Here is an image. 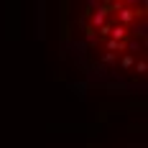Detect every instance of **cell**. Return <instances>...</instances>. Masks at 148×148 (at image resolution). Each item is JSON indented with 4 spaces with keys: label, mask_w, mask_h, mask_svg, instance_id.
Segmentation results:
<instances>
[{
    "label": "cell",
    "mask_w": 148,
    "mask_h": 148,
    "mask_svg": "<svg viewBox=\"0 0 148 148\" xmlns=\"http://www.w3.org/2000/svg\"><path fill=\"white\" fill-rule=\"evenodd\" d=\"M84 54L105 74L143 79L146 74V10L138 3H92L82 21Z\"/></svg>",
    "instance_id": "1"
}]
</instances>
